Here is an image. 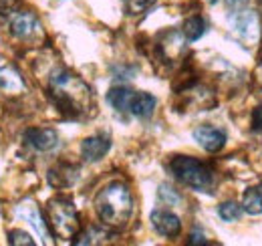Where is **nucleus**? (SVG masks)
<instances>
[{"instance_id":"f257e3e1","label":"nucleus","mask_w":262,"mask_h":246,"mask_svg":"<svg viewBox=\"0 0 262 246\" xmlns=\"http://www.w3.org/2000/svg\"><path fill=\"white\" fill-rule=\"evenodd\" d=\"M49 95L57 109L67 117H85L93 109V91L91 87L67 69L53 71L49 79Z\"/></svg>"},{"instance_id":"f03ea898","label":"nucleus","mask_w":262,"mask_h":246,"mask_svg":"<svg viewBox=\"0 0 262 246\" xmlns=\"http://www.w3.org/2000/svg\"><path fill=\"white\" fill-rule=\"evenodd\" d=\"M95 210L99 220L113 230L127 226L133 214V198L129 188L123 182H111L95 196Z\"/></svg>"},{"instance_id":"7ed1b4c3","label":"nucleus","mask_w":262,"mask_h":246,"mask_svg":"<svg viewBox=\"0 0 262 246\" xmlns=\"http://www.w3.org/2000/svg\"><path fill=\"white\" fill-rule=\"evenodd\" d=\"M169 172L173 174L176 180H180L184 186L198 190V192H208L214 184V174L212 170L190 155H173L167 163Z\"/></svg>"},{"instance_id":"20e7f679","label":"nucleus","mask_w":262,"mask_h":246,"mask_svg":"<svg viewBox=\"0 0 262 246\" xmlns=\"http://www.w3.org/2000/svg\"><path fill=\"white\" fill-rule=\"evenodd\" d=\"M47 222L55 236L63 240H73L79 236L81 220L75 204L69 198H53L47 206Z\"/></svg>"},{"instance_id":"39448f33","label":"nucleus","mask_w":262,"mask_h":246,"mask_svg":"<svg viewBox=\"0 0 262 246\" xmlns=\"http://www.w3.org/2000/svg\"><path fill=\"white\" fill-rule=\"evenodd\" d=\"M8 31H10V34L16 40L29 43V45H36L45 36L40 20L36 18V14H33L31 10H16V12H12L10 18H8Z\"/></svg>"},{"instance_id":"423d86ee","label":"nucleus","mask_w":262,"mask_h":246,"mask_svg":"<svg viewBox=\"0 0 262 246\" xmlns=\"http://www.w3.org/2000/svg\"><path fill=\"white\" fill-rule=\"evenodd\" d=\"M25 144L34 152H51L59 146V135L51 127H31L25 131Z\"/></svg>"},{"instance_id":"0eeeda50","label":"nucleus","mask_w":262,"mask_h":246,"mask_svg":"<svg viewBox=\"0 0 262 246\" xmlns=\"http://www.w3.org/2000/svg\"><path fill=\"white\" fill-rule=\"evenodd\" d=\"M194 139L198 141L200 148H204L210 154H216L226 146V133L222 129H218V127H212V125L196 127L194 129Z\"/></svg>"},{"instance_id":"6e6552de","label":"nucleus","mask_w":262,"mask_h":246,"mask_svg":"<svg viewBox=\"0 0 262 246\" xmlns=\"http://www.w3.org/2000/svg\"><path fill=\"white\" fill-rule=\"evenodd\" d=\"M151 224L162 236H167V238H173L182 232L180 218L171 214V212H167V210H154L151 212Z\"/></svg>"},{"instance_id":"1a4fd4ad","label":"nucleus","mask_w":262,"mask_h":246,"mask_svg":"<svg viewBox=\"0 0 262 246\" xmlns=\"http://www.w3.org/2000/svg\"><path fill=\"white\" fill-rule=\"evenodd\" d=\"M109 148H111V139L107 135H91V137L83 139L81 155H83L85 161H99L109 152Z\"/></svg>"},{"instance_id":"9d476101","label":"nucleus","mask_w":262,"mask_h":246,"mask_svg":"<svg viewBox=\"0 0 262 246\" xmlns=\"http://www.w3.org/2000/svg\"><path fill=\"white\" fill-rule=\"evenodd\" d=\"M77 178H79V168L73 163L63 161L49 170V184L55 188H69L77 182Z\"/></svg>"},{"instance_id":"9b49d317","label":"nucleus","mask_w":262,"mask_h":246,"mask_svg":"<svg viewBox=\"0 0 262 246\" xmlns=\"http://www.w3.org/2000/svg\"><path fill=\"white\" fill-rule=\"evenodd\" d=\"M154 109H156V97L154 95H149L145 91H133L129 101V109H127L131 115H135L139 119H145V117H149L154 113Z\"/></svg>"},{"instance_id":"f8f14e48","label":"nucleus","mask_w":262,"mask_h":246,"mask_svg":"<svg viewBox=\"0 0 262 246\" xmlns=\"http://www.w3.org/2000/svg\"><path fill=\"white\" fill-rule=\"evenodd\" d=\"M0 91L4 95H18L25 91V81L20 73L10 65L0 69Z\"/></svg>"},{"instance_id":"ddd939ff","label":"nucleus","mask_w":262,"mask_h":246,"mask_svg":"<svg viewBox=\"0 0 262 246\" xmlns=\"http://www.w3.org/2000/svg\"><path fill=\"white\" fill-rule=\"evenodd\" d=\"M18 214L23 216L25 220H29L31 224H33L34 228H36V232L47 240L51 234H49V230H47V224L49 222H45V218H42V214L38 212V208L34 206L33 202H27V204H23L20 208H18Z\"/></svg>"},{"instance_id":"4468645a","label":"nucleus","mask_w":262,"mask_h":246,"mask_svg":"<svg viewBox=\"0 0 262 246\" xmlns=\"http://www.w3.org/2000/svg\"><path fill=\"white\" fill-rule=\"evenodd\" d=\"M131 95H133V91L127 89V87H113L111 91L107 93V103H109L115 111L123 113V111L129 109Z\"/></svg>"},{"instance_id":"2eb2a0df","label":"nucleus","mask_w":262,"mask_h":246,"mask_svg":"<svg viewBox=\"0 0 262 246\" xmlns=\"http://www.w3.org/2000/svg\"><path fill=\"white\" fill-rule=\"evenodd\" d=\"M107 228V226H105ZM105 228H97V226H91L89 230H85V232H81L79 236H77V240H75V244H105L107 240H109V230H105Z\"/></svg>"},{"instance_id":"dca6fc26","label":"nucleus","mask_w":262,"mask_h":246,"mask_svg":"<svg viewBox=\"0 0 262 246\" xmlns=\"http://www.w3.org/2000/svg\"><path fill=\"white\" fill-rule=\"evenodd\" d=\"M244 210L248 212V214L256 216V214H262V184L254 186V188H250L246 194H244Z\"/></svg>"},{"instance_id":"f3484780","label":"nucleus","mask_w":262,"mask_h":246,"mask_svg":"<svg viewBox=\"0 0 262 246\" xmlns=\"http://www.w3.org/2000/svg\"><path fill=\"white\" fill-rule=\"evenodd\" d=\"M232 23H234V27H236V31L242 32V34H252L250 29L254 31L258 25H256V14H252V12H236V16L232 18Z\"/></svg>"},{"instance_id":"a211bd4d","label":"nucleus","mask_w":262,"mask_h":246,"mask_svg":"<svg viewBox=\"0 0 262 246\" xmlns=\"http://www.w3.org/2000/svg\"><path fill=\"white\" fill-rule=\"evenodd\" d=\"M206 32V20L202 16H190L184 23V36L188 40H198Z\"/></svg>"},{"instance_id":"6ab92c4d","label":"nucleus","mask_w":262,"mask_h":246,"mask_svg":"<svg viewBox=\"0 0 262 246\" xmlns=\"http://www.w3.org/2000/svg\"><path fill=\"white\" fill-rule=\"evenodd\" d=\"M242 210H244V206H240L238 202H224V204L218 206V214H220V218H222L224 222H234V220H238V218L242 216Z\"/></svg>"},{"instance_id":"aec40b11","label":"nucleus","mask_w":262,"mask_h":246,"mask_svg":"<svg viewBox=\"0 0 262 246\" xmlns=\"http://www.w3.org/2000/svg\"><path fill=\"white\" fill-rule=\"evenodd\" d=\"M156 2H158V0H123L125 12H127L129 16H139V14L147 12Z\"/></svg>"},{"instance_id":"412c9836","label":"nucleus","mask_w":262,"mask_h":246,"mask_svg":"<svg viewBox=\"0 0 262 246\" xmlns=\"http://www.w3.org/2000/svg\"><path fill=\"white\" fill-rule=\"evenodd\" d=\"M8 242L12 246H34L31 234L25 232V230H10L8 232Z\"/></svg>"},{"instance_id":"4be33fe9","label":"nucleus","mask_w":262,"mask_h":246,"mask_svg":"<svg viewBox=\"0 0 262 246\" xmlns=\"http://www.w3.org/2000/svg\"><path fill=\"white\" fill-rule=\"evenodd\" d=\"M160 198L164 200V202H167V204H178L180 202V196L169 188V186H160Z\"/></svg>"},{"instance_id":"5701e85b","label":"nucleus","mask_w":262,"mask_h":246,"mask_svg":"<svg viewBox=\"0 0 262 246\" xmlns=\"http://www.w3.org/2000/svg\"><path fill=\"white\" fill-rule=\"evenodd\" d=\"M252 129L254 131H262V105L254 109L252 113Z\"/></svg>"},{"instance_id":"b1692460","label":"nucleus","mask_w":262,"mask_h":246,"mask_svg":"<svg viewBox=\"0 0 262 246\" xmlns=\"http://www.w3.org/2000/svg\"><path fill=\"white\" fill-rule=\"evenodd\" d=\"M246 2L248 0H226V6H228L230 10H236L238 12L242 6H246Z\"/></svg>"},{"instance_id":"393cba45","label":"nucleus","mask_w":262,"mask_h":246,"mask_svg":"<svg viewBox=\"0 0 262 246\" xmlns=\"http://www.w3.org/2000/svg\"><path fill=\"white\" fill-rule=\"evenodd\" d=\"M16 4V0H0V12H10V8Z\"/></svg>"},{"instance_id":"a878e982","label":"nucleus","mask_w":262,"mask_h":246,"mask_svg":"<svg viewBox=\"0 0 262 246\" xmlns=\"http://www.w3.org/2000/svg\"><path fill=\"white\" fill-rule=\"evenodd\" d=\"M198 242H200V244H204V242H206V238H204L202 234H192V238H190V244H198Z\"/></svg>"},{"instance_id":"bb28decb","label":"nucleus","mask_w":262,"mask_h":246,"mask_svg":"<svg viewBox=\"0 0 262 246\" xmlns=\"http://www.w3.org/2000/svg\"><path fill=\"white\" fill-rule=\"evenodd\" d=\"M208 2H210V4H214V2H216V0H208Z\"/></svg>"}]
</instances>
